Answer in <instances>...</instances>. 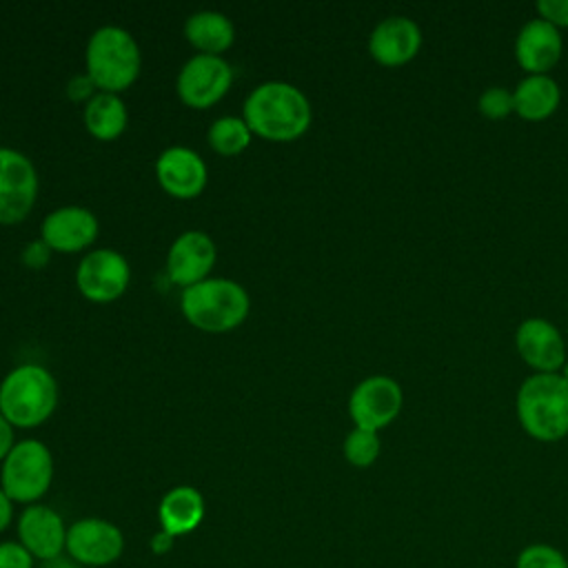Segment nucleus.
<instances>
[{
	"label": "nucleus",
	"mask_w": 568,
	"mask_h": 568,
	"mask_svg": "<svg viewBox=\"0 0 568 568\" xmlns=\"http://www.w3.org/2000/svg\"><path fill=\"white\" fill-rule=\"evenodd\" d=\"M517 419L537 442H559L568 435V382L559 373H532L517 390Z\"/></svg>",
	"instance_id": "nucleus-1"
},
{
	"label": "nucleus",
	"mask_w": 568,
	"mask_h": 568,
	"mask_svg": "<svg viewBox=\"0 0 568 568\" xmlns=\"http://www.w3.org/2000/svg\"><path fill=\"white\" fill-rule=\"evenodd\" d=\"M244 122L262 138L293 140L308 129L311 104L293 84L266 82L246 98Z\"/></svg>",
	"instance_id": "nucleus-2"
},
{
	"label": "nucleus",
	"mask_w": 568,
	"mask_h": 568,
	"mask_svg": "<svg viewBox=\"0 0 568 568\" xmlns=\"http://www.w3.org/2000/svg\"><path fill=\"white\" fill-rule=\"evenodd\" d=\"M58 402V386L51 373L38 364L11 371L0 386V413L11 426L33 428L44 422Z\"/></svg>",
	"instance_id": "nucleus-3"
},
{
	"label": "nucleus",
	"mask_w": 568,
	"mask_h": 568,
	"mask_svg": "<svg viewBox=\"0 0 568 568\" xmlns=\"http://www.w3.org/2000/svg\"><path fill=\"white\" fill-rule=\"evenodd\" d=\"M182 313L204 331H229L248 313L246 291L231 280H202L182 291Z\"/></svg>",
	"instance_id": "nucleus-4"
},
{
	"label": "nucleus",
	"mask_w": 568,
	"mask_h": 568,
	"mask_svg": "<svg viewBox=\"0 0 568 568\" xmlns=\"http://www.w3.org/2000/svg\"><path fill=\"white\" fill-rule=\"evenodd\" d=\"M87 69L91 82L106 93L126 89L140 71L135 40L120 27L98 29L87 47Z\"/></svg>",
	"instance_id": "nucleus-5"
},
{
	"label": "nucleus",
	"mask_w": 568,
	"mask_h": 568,
	"mask_svg": "<svg viewBox=\"0 0 568 568\" xmlns=\"http://www.w3.org/2000/svg\"><path fill=\"white\" fill-rule=\"evenodd\" d=\"M53 477V459L49 448L38 439H24L13 444L2 459L0 488L16 504H38L49 490Z\"/></svg>",
	"instance_id": "nucleus-6"
},
{
	"label": "nucleus",
	"mask_w": 568,
	"mask_h": 568,
	"mask_svg": "<svg viewBox=\"0 0 568 568\" xmlns=\"http://www.w3.org/2000/svg\"><path fill=\"white\" fill-rule=\"evenodd\" d=\"M124 552L122 530L100 517H82L67 528L64 555L82 568H104L115 564Z\"/></svg>",
	"instance_id": "nucleus-7"
},
{
	"label": "nucleus",
	"mask_w": 568,
	"mask_h": 568,
	"mask_svg": "<svg viewBox=\"0 0 568 568\" xmlns=\"http://www.w3.org/2000/svg\"><path fill=\"white\" fill-rule=\"evenodd\" d=\"M402 386L386 375H371L362 379L348 399V413L357 428L379 430L388 426L402 410Z\"/></svg>",
	"instance_id": "nucleus-8"
},
{
	"label": "nucleus",
	"mask_w": 568,
	"mask_h": 568,
	"mask_svg": "<svg viewBox=\"0 0 568 568\" xmlns=\"http://www.w3.org/2000/svg\"><path fill=\"white\" fill-rule=\"evenodd\" d=\"M38 191L33 164L13 149H0V222L13 224L27 217Z\"/></svg>",
	"instance_id": "nucleus-9"
},
{
	"label": "nucleus",
	"mask_w": 568,
	"mask_h": 568,
	"mask_svg": "<svg viewBox=\"0 0 568 568\" xmlns=\"http://www.w3.org/2000/svg\"><path fill=\"white\" fill-rule=\"evenodd\" d=\"M233 71L220 55H193L178 75V93L193 109L215 104L231 87Z\"/></svg>",
	"instance_id": "nucleus-10"
},
{
	"label": "nucleus",
	"mask_w": 568,
	"mask_h": 568,
	"mask_svg": "<svg viewBox=\"0 0 568 568\" xmlns=\"http://www.w3.org/2000/svg\"><path fill=\"white\" fill-rule=\"evenodd\" d=\"M67 528L62 515L44 504L27 506L18 517V541L36 561H51L64 555Z\"/></svg>",
	"instance_id": "nucleus-11"
},
{
	"label": "nucleus",
	"mask_w": 568,
	"mask_h": 568,
	"mask_svg": "<svg viewBox=\"0 0 568 568\" xmlns=\"http://www.w3.org/2000/svg\"><path fill=\"white\" fill-rule=\"evenodd\" d=\"M515 348L537 373H559L568 359L559 328L544 317H528L517 326Z\"/></svg>",
	"instance_id": "nucleus-12"
},
{
	"label": "nucleus",
	"mask_w": 568,
	"mask_h": 568,
	"mask_svg": "<svg viewBox=\"0 0 568 568\" xmlns=\"http://www.w3.org/2000/svg\"><path fill=\"white\" fill-rule=\"evenodd\" d=\"M129 275V264L120 253L98 248L80 262L78 286L82 295L93 302H111L124 293Z\"/></svg>",
	"instance_id": "nucleus-13"
},
{
	"label": "nucleus",
	"mask_w": 568,
	"mask_h": 568,
	"mask_svg": "<svg viewBox=\"0 0 568 568\" xmlns=\"http://www.w3.org/2000/svg\"><path fill=\"white\" fill-rule=\"evenodd\" d=\"M564 51V40L557 27L541 18L528 20L515 38L517 64L528 75H548V71L559 62Z\"/></svg>",
	"instance_id": "nucleus-14"
},
{
	"label": "nucleus",
	"mask_w": 568,
	"mask_h": 568,
	"mask_svg": "<svg viewBox=\"0 0 568 568\" xmlns=\"http://www.w3.org/2000/svg\"><path fill=\"white\" fill-rule=\"evenodd\" d=\"M422 49V29L406 16L384 18L368 38L371 55L384 67H402Z\"/></svg>",
	"instance_id": "nucleus-15"
},
{
	"label": "nucleus",
	"mask_w": 568,
	"mask_h": 568,
	"mask_svg": "<svg viewBox=\"0 0 568 568\" xmlns=\"http://www.w3.org/2000/svg\"><path fill=\"white\" fill-rule=\"evenodd\" d=\"M213 262H215V246L211 237L204 235L202 231H186L173 242L169 251L166 268H169V277L175 284L189 288L204 280Z\"/></svg>",
	"instance_id": "nucleus-16"
},
{
	"label": "nucleus",
	"mask_w": 568,
	"mask_h": 568,
	"mask_svg": "<svg viewBox=\"0 0 568 568\" xmlns=\"http://www.w3.org/2000/svg\"><path fill=\"white\" fill-rule=\"evenodd\" d=\"M98 235V220L82 206H62L49 213L42 222V240L64 253L89 246Z\"/></svg>",
	"instance_id": "nucleus-17"
},
{
	"label": "nucleus",
	"mask_w": 568,
	"mask_h": 568,
	"mask_svg": "<svg viewBox=\"0 0 568 568\" xmlns=\"http://www.w3.org/2000/svg\"><path fill=\"white\" fill-rule=\"evenodd\" d=\"M155 171L164 191L175 197H195L206 184L204 160L186 146H171L162 151Z\"/></svg>",
	"instance_id": "nucleus-18"
},
{
	"label": "nucleus",
	"mask_w": 568,
	"mask_h": 568,
	"mask_svg": "<svg viewBox=\"0 0 568 568\" xmlns=\"http://www.w3.org/2000/svg\"><path fill=\"white\" fill-rule=\"evenodd\" d=\"M160 530L169 532L171 537L193 532L204 519V497L193 486H175L171 488L160 506H158Z\"/></svg>",
	"instance_id": "nucleus-19"
},
{
	"label": "nucleus",
	"mask_w": 568,
	"mask_h": 568,
	"mask_svg": "<svg viewBox=\"0 0 568 568\" xmlns=\"http://www.w3.org/2000/svg\"><path fill=\"white\" fill-rule=\"evenodd\" d=\"M515 113L528 122H541L550 118L559 102V84L550 75H526L513 91Z\"/></svg>",
	"instance_id": "nucleus-20"
},
{
	"label": "nucleus",
	"mask_w": 568,
	"mask_h": 568,
	"mask_svg": "<svg viewBox=\"0 0 568 568\" xmlns=\"http://www.w3.org/2000/svg\"><path fill=\"white\" fill-rule=\"evenodd\" d=\"M186 40L209 55L231 47L235 29L233 22L217 11H197L184 24Z\"/></svg>",
	"instance_id": "nucleus-21"
},
{
	"label": "nucleus",
	"mask_w": 568,
	"mask_h": 568,
	"mask_svg": "<svg viewBox=\"0 0 568 568\" xmlns=\"http://www.w3.org/2000/svg\"><path fill=\"white\" fill-rule=\"evenodd\" d=\"M87 129L100 140H113L126 126L124 102L115 93H98L84 109Z\"/></svg>",
	"instance_id": "nucleus-22"
},
{
	"label": "nucleus",
	"mask_w": 568,
	"mask_h": 568,
	"mask_svg": "<svg viewBox=\"0 0 568 568\" xmlns=\"http://www.w3.org/2000/svg\"><path fill=\"white\" fill-rule=\"evenodd\" d=\"M251 142V129L240 118H220L209 129V144L224 155L240 153Z\"/></svg>",
	"instance_id": "nucleus-23"
},
{
	"label": "nucleus",
	"mask_w": 568,
	"mask_h": 568,
	"mask_svg": "<svg viewBox=\"0 0 568 568\" xmlns=\"http://www.w3.org/2000/svg\"><path fill=\"white\" fill-rule=\"evenodd\" d=\"M382 444L379 435L375 430L366 428H353L344 439V457L355 468H368L379 457Z\"/></svg>",
	"instance_id": "nucleus-24"
},
{
	"label": "nucleus",
	"mask_w": 568,
	"mask_h": 568,
	"mask_svg": "<svg viewBox=\"0 0 568 568\" xmlns=\"http://www.w3.org/2000/svg\"><path fill=\"white\" fill-rule=\"evenodd\" d=\"M515 568H568V557L546 541H532L519 550Z\"/></svg>",
	"instance_id": "nucleus-25"
},
{
	"label": "nucleus",
	"mask_w": 568,
	"mask_h": 568,
	"mask_svg": "<svg viewBox=\"0 0 568 568\" xmlns=\"http://www.w3.org/2000/svg\"><path fill=\"white\" fill-rule=\"evenodd\" d=\"M477 109L484 118L488 120H504L510 113H515V100H513V91H508L506 87H488L479 100H477Z\"/></svg>",
	"instance_id": "nucleus-26"
},
{
	"label": "nucleus",
	"mask_w": 568,
	"mask_h": 568,
	"mask_svg": "<svg viewBox=\"0 0 568 568\" xmlns=\"http://www.w3.org/2000/svg\"><path fill=\"white\" fill-rule=\"evenodd\" d=\"M0 568H36V559L18 539H9L0 541Z\"/></svg>",
	"instance_id": "nucleus-27"
},
{
	"label": "nucleus",
	"mask_w": 568,
	"mask_h": 568,
	"mask_svg": "<svg viewBox=\"0 0 568 568\" xmlns=\"http://www.w3.org/2000/svg\"><path fill=\"white\" fill-rule=\"evenodd\" d=\"M537 11L552 27H568V0H541L537 2Z\"/></svg>",
	"instance_id": "nucleus-28"
},
{
	"label": "nucleus",
	"mask_w": 568,
	"mask_h": 568,
	"mask_svg": "<svg viewBox=\"0 0 568 568\" xmlns=\"http://www.w3.org/2000/svg\"><path fill=\"white\" fill-rule=\"evenodd\" d=\"M173 541H175V537H171V535L164 532V530H158V532L151 537L149 548H151L153 555H166V552L173 548Z\"/></svg>",
	"instance_id": "nucleus-29"
},
{
	"label": "nucleus",
	"mask_w": 568,
	"mask_h": 568,
	"mask_svg": "<svg viewBox=\"0 0 568 568\" xmlns=\"http://www.w3.org/2000/svg\"><path fill=\"white\" fill-rule=\"evenodd\" d=\"M11 448H13V430H11V424L4 419V415L0 413V459H4Z\"/></svg>",
	"instance_id": "nucleus-30"
},
{
	"label": "nucleus",
	"mask_w": 568,
	"mask_h": 568,
	"mask_svg": "<svg viewBox=\"0 0 568 568\" xmlns=\"http://www.w3.org/2000/svg\"><path fill=\"white\" fill-rule=\"evenodd\" d=\"M11 519H13V501L0 488V532H4L9 528Z\"/></svg>",
	"instance_id": "nucleus-31"
},
{
	"label": "nucleus",
	"mask_w": 568,
	"mask_h": 568,
	"mask_svg": "<svg viewBox=\"0 0 568 568\" xmlns=\"http://www.w3.org/2000/svg\"><path fill=\"white\" fill-rule=\"evenodd\" d=\"M36 568H82V566L62 555V557L51 559V561H40V566H36Z\"/></svg>",
	"instance_id": "nucleus-32"
},
{
	"label": "nucleus",
	"mask_w": 568,
	"mask_h": 568,
	"mask_svg": "<svg viewBox=\"0 0 568 568\" xmlns=\"http://www.w3.org/2000/svg\"><path fill=\"white\" fill-rule=\"evenodd\" d=\"M559 375H561V377H564V379H566V382H568V359H566V362H564V366H561V371H559Z\"/></svg>",
	"instance_id": "nucleus-33"
}]
</instances>
